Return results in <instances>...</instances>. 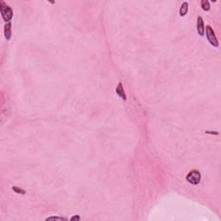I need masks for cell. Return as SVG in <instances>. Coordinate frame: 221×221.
Instances as JSON below:
<instances>
[{
  "label": "cell",
  "mask_w": 221,
  "mask_h": 221,
  "mask_svg": "<svg viewBox=\"0 0 221 221\" xmlns=\"http://www.w3.org/2000/svg\"><path fill=\"white\" fill-rule=\"evenodd\" d=\"M80 220V217L78 215H74L71 218V220Z\"/></svg>",
  "instance_id": "8fae6325"
},
{
  "label": "cell",
  "mask_w": 221,
  "mask_h": 221,
  "mask_svg": "<svg viewBox=\"0 0 221 221\" xmlns=\"http://www.w3.org/2000/svg\"><path fill=\"white\" fill-rule=\"evenodd\" d=\"M188 11V3L187 2H183L180 8V15L182 16H184Z\"/></svg>",
  "instance_id": "52a82bcc"
},
{
  "label": "cell",
  "mask_w": 221,
  "mask_h": 221,
  "mask_svg": "<svg viewBox=\"0 0 221 221\" xmlns=\"http://www.w3.org/2000/svg\"><path fill=\"white\" fill-rule=\"evenodd\" d=\"M116 92H117V95H118L122 99L126 100V94H125V92H124V87H123V85H122L121 82L118 84V86H117V88H116Z\"/></svg>",
  "instance_id": "5b68a950"
},
{
  "label": "cell",
  "mask_w": 221,
  "mask_h": 221,
  "mask_svg": "<svg viewBox=\"0 0 221 221\" xmlns=\"http://www.w3.org/2000/svg\"><path fill=\"white\" fill-rule=\"evenodd\" d=\"M4 36H5V38L7 40L11 39V22H10V23H7V24L4 25Z\"/></svg>",
  "instance_id": "8992f818"
},
{
  "label": "cell",
  "mask_w": 221,
  "mask_h": 221,
  "mask_svg": "<svg viewBox=\"0 0 221 221\" xmlns=\"http://www.w3.org/2000/svg\"><path fill=\"white\" fill-rule=\"evenodd\" d=\"M197 30H198V33L200 36H204V22H203V19L201 16H198Z\"/></svg>",
  "instance_id": "277c9868"
},
{
  "label": "cell",
  "mask_w": 221,
  "mask_h": 221,
  "mask_svg": "<svg viewBox=\"0 0 221 221\" xmlns=\"http://www.w3.org/2000/svg\"><path fill=\"white\" fill-rule=\"evenodd\" d=\"M12 190H13L14 192H16V194H19V195H25V194H26V191H25V190H24V189H22V188L16 187V186H13V187H12Z\"/></svg>",
  "instance_id": "9c48e42d"
},
{
  "label": "cell",
  "mask_w": 221,
  "mask_h": 221,
  "mask_svg": "<svg viewBox=\"0 0 221 221\" xmlns=\"http://www.w3.org/2000/svg\"><path fill=\"white\" fill-rule=\"evenodd\" d=\"M201 7L205 11H207L210 10V3L207 0H202L201 1Z\"/></svg>",
  "instance_id": "ba28073f"
},
{
  "label": "cell",
  "mask_w": 221,
  "mask_h": 221,
  "mask_svg": "<svg viewBox=\"0 0 221 221\" xmlns=\"http://www.w3.org/2000/svg\"><path fill=\"white\" fill-rule=\"evenodd\" d=\"M64 220L66 219L62 218V217H49L48 219H46V220Z\"/></svg>",
  "instance_id": "30bf717a"
},
{
  "label": "cell",
  "mask_w": 221,
  "mask_h": 221,
  "mask_svg": "<svg viewBox=\"0 0 221 221\" xmlns=\"http://www.w3.org/2000/svg\"><path fill=\"white\" fill-rule=\"evenodd\" d=\"M206 33H207V38L209 41V42L212 46L218 47L219 46V41H218V39L216 38V36H215V33H214L212 28L210 25H207V27L206 28Z\"/></svg>",
  "instance_id": "3957f363"
},
{
  "label": "cell",
  "mask_w": 221,
  "mask_h": 221,
  "mask_svg": "<svg viewBox=\"0 0 221 221\" xmlns=\"http://www.w3.org/2000/svg\"><path fill=\"white\" fill-rule=\"evenodd\" d=\"M186 180L187 182H189L192 185H198L201 180V175L199 170H196V169L191 170L188 173V175L186 176Z\"/></svg>",
  "instance_id": "7a4b0ae2"
},
{
  "label": "cell",
  "mask_w": 221,
  "mask_h": 221,
  "mask_svg": "<svg viewBox=\"0 0 221 221\" xmlns=\"http://www.w3.org/2000/svg\"><path fill=\"white\" fill-rule=\"evenodd\" d=\"M0 11H1V15H2L3 19L6 23H10V21L11 20V18L13 16V11L4 1L0 2Z\"/></svg>",
  "instance_id": "6da1fadb"
}]
</instances>
